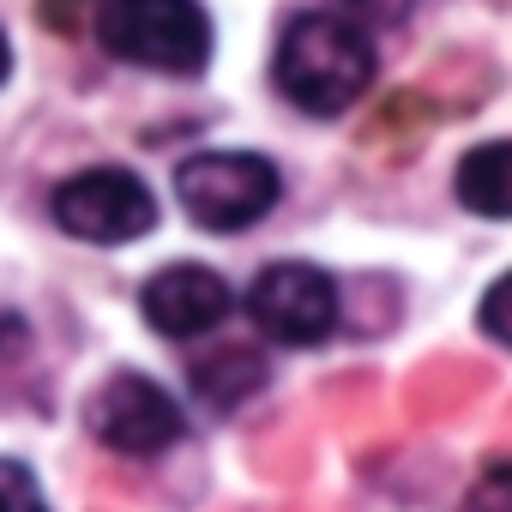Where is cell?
I'll use <instances>...</instances> for the list:
<instances>
[{"label":"cell","mask_w":512,"mask_h":512,"mask_svg":"<svg viewBox=\"0 0 512 512\" xmlns=\"http://www.w3.org/2000/svg\"><path fill=\"white\" fill-rule=\"evenodd\" d=\"M278 91L308 115H344L374 85V31L350 7L296 13L272 61Z\"/></svg>","instance_id":"6da1fadb"},{"label":"cell","mask_w":512,"mask_h":512,"mask_svg":"<svg viewBox=\"0 0 512 512\" xmlns=\"http://www.w3.org/2000/svg\"><path fill=\"white\" fill-rule=\"evenodd\" d=\"M97 37L115 61L199 79L211 61V19L199 0H97Z\"/></svg>","instance_id":"7a4b0ae2"},{"label":"cell","mask_w":512,"mask_h":512,"mask_svg":"<svg viewBox=\"0 0 512 512\" xmlns=\"http://www.w3.org/2000/svg\"><path fill=\"white\" fill-rule=\"evenodd\" d=\"M278 193H284V181H278L272 157H260V151H199L175 169V199L187 205V217L199 229H217V235L253 229L278 205Z\"/></svg>","instance_id":"3957f363"},{"label":"cell","mask_w":512,"mask_h":512,"mask_svg":"<svg viewBox=\"0 0 512 512\" xmlns=\"http://www.w3.org/2000/svg\"><path fill=\"white\" fill-rule=\"evenodd\" d=\"M55 223L79 241L121 247L157 223V199L133 169H85L55 187Z\"/></svg>","instance_id":"277c9868"},{"label":"cell","mask_w":512,"mask_h":512,"mask_svg":"<svg viewBox=\"0 0 512 512\" xmlns=\"http://www.w3.org/2000/svg\"><path fill=\"white\" fill-rule=\"evenodd\" d=\"M247 314L272 344H320L332 338L338 326V284L320 272V266H302V260H284V266H266L247 290Z\"/></svg>","instance_id":"5b68a950"},{"label":"cell","mask_w":512,"mask_h":512,"mask_svg":"<svg viewBox=\"0 0 512 512\" xmlns=\"http://www.w3.org/2000/svg\"><path fill=\"white\" fill-rule=\"evenodd\" d=\"M91 434L121 458H157L181 440V404L145 374H109L85 410Z\"/></svg>","instance_id":"8992f818"},{"label":"cell","mask_w":512,"mask_h":512,"mask_svg":"<svg viewBox=\"0 0 512 512\" xmlns=\"http://www.w3.org/2000/svg\"><path fill=\"white\" fill-rule=\"evenodd\" d=\"M229 302H235L229 284L205 266H163L139 296L151 332H163V338H205L211 326H223Z\"/></svg>","instance_id":"52a82bcc"},{"label":"cell","mask_w":512,"mask_h":512,"mask_svg":"<svg viewBox=\"0 0 512 512\" xmlns=\"http://www.w3.org/2000/svg\"><path fill=\"white\" fill-rule=\"evenodd\" d=\"M452 187H458L464 211H476V217H512V139L464 151Z\"/></svg>","instance_id":"ba28073f"},{"label":"cell","mask_w":512,"mask_h":512,"mask_svg":"<svg viewBox=\"0 0 512 512\" xmlns=\"http://www.w3.org/2000/svg\"><path fill=\"white\" fill-rule=\"evenodd\" d=\"M193 386H199L205 404L229 410V404H241V398H253V392L266 386V362L253 356V350H241V344H229V350H217V356H205L193 368Z\"/></svg>","instance_id":"9c48e42d"},{"label":"cell","mask_w":512,"mask_h":512,"mask_svg":"<svg viewBox=\"0 0 512 512\" xmlns=\"http://www.w3.org/2000/svg\"><path fill=\"white\" fill-rule=\"evenodd\" d=\"M0 512H49L43 482L19 458H0Z\"/></svg>","instance_id":"30bf717a"},{"label":"cell","mask_w":512,"mask_h":512,"mask_svg":"<svg viewBox=\"0 0 512 512\" xmlns=\"http://www.w3.org/2000/svg\"><path fill=\"white\" fill-rule=\"evenodd\" d=\"M464 512H512V464H494L464 494Z\"/></svg>","instance_id":"8fae6325"},{"label":"cell","mask_w":512,"mask_h":512,"mask_svg":"<svg viewBox=\"0 0 512 512\" xmlns=\"http://www.w3.org/2000/svg\"><path fill=\"white\" fill-rule=\"evenodd\" d=\"M482 332H488L494 344H506V350H512V272L482 296Z\"/></svg>","instance_id":"7c38bea8"},{"label":"cell","mask_w":512,"mask_h":512,"mask_svg":"<svg viewBox=\"0 0 512 512\" xmlns=\"http://www.w3.org/2000/svg\"><path fill=\"white\" fill-rule=\"evenodd\" d=\"M37 13H43V25H49V31H61V37H67V31H79V25H85V0H37Z\"/></svg>","instance_id":"4fadbf2b"},{"label":"cell","mask_w":512,"mask_h":512,"mask_svg":"<svg viewBox=\"0 0 512 512\" xmlns=\"http://www.w3.org/2000/svg\"><path fill=\"white\" fill-rule=\"evenodd\" d=\"M7 73H13V43H7V31H0V85H7Z\"/></svg>","instance_id":"5bb4252c"}]
</instances>
